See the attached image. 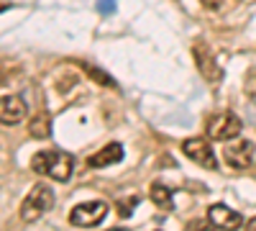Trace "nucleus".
Masks as SVG:
<instances>
[{
	"label": "nucleus",
	"mask_w": 256,
	"mask_h": 231,
	"mask_svg": "<svg viewBox=\"0 0 256 231\" xmlns=\"http://www.w3.org/2000/svg\"><path fill=\"white\" fill-rule=\"evenodd\" d=\"M31 170L44 175V177H52L56 182H67L72 177V170H74V159H72V154L56 152V149L36 152L31 159Z\"/></svg>",
	"instance_id": "1"
},
{
	"label": "nucleus",
	"mask_w": 256,
	"mask_h": 231,
	"mask_svg": "<svg viewBox=\"0 0 256 231\" xmlns=\"http://www.w3.org/2000/svg\"><path fill=\"white\" fill-rule=\"evenodd\" d=\"M52 205H54V190L49 185L38 182V185L31 187V193L24 198V203H20V221L31 223V221L41 218L44 213H49Z\"/></svg>",
	"instance_id": "2"
},
{
	"label": "nucleus",
	"mask_w": 256,
	"mask_h": 231,
	"mask_svg": "<svg viewBox=\"0 0 256 231\" xmlns=\"http://www.w3.org/2000/svg\"><path fill=\"white\" fill-rule=\"evenodd\" d=\"M205 131L212 141H233L241 134V121L233 113H212L205 123Z\"/></svg>",
	"instance_id": "3"
},
{
	"label": "nucleus",
	"mask_w": 256,
	"mask_h": 231,
	"mask_svg": "<svg viewBox=\"0 0 256 231\" xmlns=\"http://www.w3.org/2000/svg\"><path fill=\"white\" fill-rule=\"evenodd\" d=\"M105 216H108V203L105 200H90V203L74 205L72 213H70V221H72V226H80V228H92V226L102 223Z\"/></svg>",
	"instance_id": "4"
},
{
	"label": "nucleus",
	"mask_w": 256,
	"mask_h": 231,
	"mask_svg": "<svg viewBox=\"0 0 256 231\" xmlns=\"http://www.w3.org/2000/svg\"><path fill=\"white\" fill-rule=\"evenodd\" d=\"M182 152L200 167H208V170H216L218 167V159H216V152H212L210 141H205L202 136H195V139H187L182 144Z\"/></svg>",
	"instance_id": "5"
},
{
	"label": "nucleus",
	"mask_w": 256,
	"mask_h": 231,
	"mask_svg": "<svg viewBox=\"0 0 256 231\" xmlns=\"http://www.w3.org/2000/svg\"><path fill=\"white\" fill-rule=\"evenodd\" d=\"M226 164L233 167V170H246V167L254 164V157H256V146L251 141H236V144H228L226 146Z\"/></svg>",
	"instance_id": "6"
},
{
	"label": "nucleus",
	"mask_w": 256,
	"mask_h": 231,
	"mask_svg": "<svg viewBox=\"0 0 256 231\" xmlns=\"http://www.w3.org/2000/svg\"><path fill=\"white\" fill-rule=\"evenodd\" d=\"M208 221L216 228H220V231H236V228L244 226L241 213H236L233 208H228L223 203H216V205L208 208Z\"/></svg>",
	"instance_id": "7"
},
{
	"label": "nucleus",
	"mask_w": 256,
	"mask_h": 231,
	"mask_svg": "<svg viewBox=\"0 0 256 231\" xmlns=\"http://www.w3.org/2000/svg\"><path fill=\"white\" fill-rule=\"evenodd\" d=\"M26 116H28V106H26L24 98H18V95L0 98V123L16 126V123L24 121Z\"/></svg>",
	"instance_id": "8"
},
{
	"label": "nucleus",
	"mask_w": 256,
	"mask_h": 231,
	"mask_svg": "<svg viewBox=\"0 0 256 231\" xmlns=\"http://www.w3.org/2000/svg\"><path fill=\"white\" fill-rule=\"evenodd\" d=\"M195 62H198V67H200V72H202V77L208 82H220L223 70H220V65L216 62L212 52L205 44H195Z\"/></svg>",
	"instance_id": "9"
},
{
	"label": "nucleus",
	"mask_w": 256,
	"mask_h": 231,
	"mask_svg": "<svg viewBox=\"0 0 256 231\" xmlns=\"http://www.w3.org/2000/svg\"><path fill=\"white\" fill-rule=\"evenodd\" d=\"M120 159H123V146L120 144H108V146H102L100 152H95L90 157V167H110Z\"/></svg>",
	"instance_id": "10"
},
{
	"label": "nucleus",
	"mask_w": 256,
	"mask_h": 231,
	"mask_svg": "<svg viewBox=\"0 0 256 231\" xmlns=\"http://www.w3.org/2000/svg\"><path fill=\"white\" fill-rule=\"evenodd\" d=\"M152 200L159 205V208H164V211H172L174 208V203H172V190H169L166 185H162V182H154L152 185Z\"/></svg>",
	"instance_id": "11"
},
{
	"label": "nucleus",
	"mask_w": 256,
	"mask_h": 231,
	"mask_svg": "<svg viewBox=\"0 0 256 231\" xmlns=\"http://www.w3.org/2000/svg\"><path fill=\"white\" fill-rule=\"evenodd\" d=\"M52 131H49V116H44V118H36L34 123H31V136H36V139H46Z\"/></svg>",
	"instance_id": "12"
},
{
	"label": "nucleus",
	"mask_w": 256,
	"mask_h": 231,
	"mask_svg": "<svg viewBox=\"0 0 256 231\" xmlns=\"http://www.w3.org/2000/svg\"><path fill=\"white\" fill-rule=\"evenodd\" d=\"M244 88H246V93H248L251 98H256V70H251V72L246 75V80H244Z\"/></svg>",
	"instance_id": "13"
},
{
	"label": "nucleus",
	"mask_w": 256,
	"mask_h": 231,
	"mask_svg": "<svg viewBox=\"0 0 256 231\" xmlns=\"http://www.w3.org/2000/svg\"><path fill=\"white\" fill-rule=\"evenodd\" d=\"M190 231H220V228H216L212 223H210V226H205V223H200V221H198V223H190Z\"/></svg>",
	"instance_id": "14"
},
{
	"label": "nucleus",
	"mask_w": 256,
	"mask_h": 231,
	"mask_svg": "<svg viewBox=\"0 0 256 231\" xmlns=\"http://www.w3.org/2000/svg\"><path fill=\"white\" fill-rule=\"evenodd\" d=\"M202 6L210 8V11H220L223 8V0H202Z\"/></svg>",
	"instance_id": "15"
},
{
	"label": "nucleus",
	"mask_w": 256,
	"mask_h": 231,
	"mask_svg": "<svg viewBox=\"0 0 256 231\" xmlns=\"http://www.w3.org/2000/svg\"><path fill=\"white\" fill-rule=\"evenodd\" d=\"M246 231H256V216H254V218L246 223Z\"/></svg>",
	"instance_id": "16"
},
{
	"label": "nucleus",
	"mask_w": 256,
	"mask_h": 231,
	"mask_svg": "<svg viewBox=\"0 0 256 231\" xmlns=\"http://www.w3.org/2000/svg\"><path fill=\"white\" fill-rule=\"evenodd\" d=\"M108 231H128V228H108Z\"/></svg>",
	"instance_id": "17"
},
{
	"label": "nucleus",
	"mask_w": 256,
	"mask_h": 231,
	"mask_svg": "<svg viewBox=\"0 0 256 231\" xmlns=\"http://www.w3.org/2000/svg\"><path fill=\"white\" fill-rule=\"evenodd\" d=\"M3 11H6V6H0V13H3Z\"/></svg>",
	"instance_id": "18"
}]
</instances>
